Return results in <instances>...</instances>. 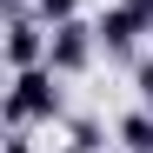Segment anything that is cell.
Here are the masks:
<instances>
[{
  "mask_svg": "<svg viewBox=\"0 0 153 153\" xmlns=\"http://www.w3.org/2000/svg\"><path fill=\"white\" fill-rule=\"evenodd\" d=\"M47 53H53V27L33 13V7H20L7 13V73H27V67H47Z\"/></svg>",
  "mask_w": 153,
  "mask_h": 153,
  "instance_id": "obj_3",
  "label": "cell"
},
{
  "mask_svg": "<svg viewBox=\"0 0 153 153\" xmlns=\"http://www.w3.org/2000/svg\"><path fill=\"white\" fill-rule=\"evenodd\" d=\"M0 153H33V140H27V133H7V146H0Z\"/></svg>",
  "mask_w": 153,
  "mask_h": 153,
  "instance_id": "obj_9",
  "label": "cell"
},
{
  "mask_svg": "<svg viewBox=\"0 0 153 153\" xmlns=\"http://www.w3.org/2000/svg\"><path fill=\"white\" fill-rule=\"evenodd\" d=\"M67 146H73V153H107V126H100L93 113L67 120Z\"/></svg>",
  "mask_w": 153,
  "mask_h": 153,
  "instance_id": "obj_6",
  "label": "cell"
},
{
  "mask_svg": "<svg viewBox=\"0 0 153 153\" xmlns=\"http://www.w3.org/2000/svg\"><path fill=\"white\" fill-rule=\"evenodd\" d=\"M113 140H120L126 153H153V107H133V113H120Z\"/></svg>",
  "mask_w": 153,
  "mask_h": 153,
  "instance_id": "obj_5",
  "label": "cell"
},
{
  "mask_svg": "<svg viewBox=\"0 0 153 153\" xmlns=\"http://www.w3.org/2000/svg\"><path fill=\"white\" fill-rule=\"evenodd\" d=\"M93 60H100V33H93V20H60V27H53V53H47V67L67 73V80H80Z\"/></svg>",
  "mask_w": 153,
  "mask_h": 153,
  "instance_id": "obj_4",
  "label": "cell"
},
{
  "mask_svg": "<svg viewBox=\"0 0 153 153\" xmlns=\"http://www.w3.org/2000/svg\"><path fill=\"white\" fill-rule=\"evenodd\" d=\"M133 87H140V107H153V60L133 67Z\"/></svg>",
  "mask_w": 153,
  "mask_h": 153,
  "instance_id": "obj_8",
  "label": "cell"
},
{
  "mask_svg": "<svg viewBox=\"0 0 153 153\" xmlns=\"http://www.w3.org/2000/svg\"><path fill=\"white\" fill-rule=\"evenodd\" d=\"M80 7H87V0H33V13L47 20V27H60V20H80Z\"/></svg>",
  "mask_w": 153,
  "mask_h": 153,
  "instance_id": "obj_7",
  "label": "cell"
},
{
  "mask_svg": "<svg viewBox=\"0 0 153 153\" xmlns=\"http://www.w3.org/2000/svg\"><path fill=\"white\" fill-rule=\"evenodd\" d=\"M67 153H73V146H67Z\"/></svg>",
  "mask_w": 153,
  "mask_h": 153,
  "instance_id": "obj_11",
  "label": "cell"
},
{
  "mask_svg": "<svg viewBox=\"0 0 153 153\" xmlns=\"http://www.w3.org/2000/svg\"><path fill=\"white\" fill-rule=\"evenodd\" d=\"M93 33H100V53H107V60H133V47L153 27H146V7H140V0H113V7L93 20Z\"/></svg>",
  "mask_w": 153,
  "mask_h": 153,
  "instance_id": "obj_2",
  "label": "cell"
},
{
  "mask_svg": "<svg viewBox=\"0 0 153 153\" xmlns=\"http://www.w3.org/2000/svg\"><path fill=\"white\" fill-rule=\"evenodd\" d=\"M140 7H146V27H153V0H140Z\"/></svg>",
  "mask_w": 153,
  "mask_h": 153,
  "instance_id": "obj_10",
  "label": "cell"
},
{
  "mask_svg": "<svg viewBox=\"0 0 153 153\" xmlns=\"http://www.w3.org/2000/svg\"><path fill=\"white\" fill-rule=\"evenodd\" d=\"M67 73L53 67H27L7 80V100H0V120H7V133H33V126H60L67 120Z\"/></svg>",
  "mask_w": 153,
  "mask_h": 153,
  "instance_id": "obj_1",
  "label": "cell"
}]
</instances>
